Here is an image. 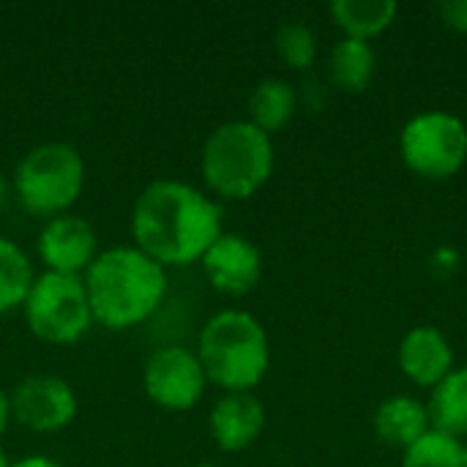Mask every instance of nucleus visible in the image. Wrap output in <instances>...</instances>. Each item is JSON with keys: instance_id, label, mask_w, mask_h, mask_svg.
<instances>
[{"instance_id": "b1692460", "label": "nucleus", "mask_w": 467, "mask_h": 467, "mask_svg": "<svg viewBox=\"0 0 467 467\" xmlns=\"http://www.w3.org/2000/svg\"><path fill=\"white\" fill-rule=\"evenodd\" d=\"M8 427H11V402H8V391L0 389V438L5 435Z\"/></svg>"}, {"instance_id": "4468645a", "label": "nucleus", "mask_w": 467, "mask_h": 467, "mask_svg": "<svg viewBox=\"0 0 467 467\" xmlns=\"http://www.w3.org/2000/svg\"><path fill=\"white\" fill-rule=\"evenodd\" d=\"M372 427L383 443L405 451L432 430V421H430L427 402L408 394H394L378 405L372 416Z\"/></svg>"}, {"instance_id": "f03ea898", "label": "nucleus", "mask_w": 467, "mask_h": 467, "mask_svg": "<svg viewBox=\"0 0 467 467\" xmlns=\"http://www.w3.org/2000/svg\"><path fill=\"white\" fill-rule=\"evenodd\" d=\"M82 282L96 326L118 334L153 320L170 293V271L134 244L101 249Z\"/></svg>"}, {"instance_id": "a878e982", "label": "nucleus", "mask_w": 467, "mask_h": 467, "mask_svg": "<svg viewBox=\"0 0 467 467\" xmlns=\"http://www.w3.org/2000/svg\"><path fill=\"white\" fill-rule=\"evenodd\" d=\"M11 462H14V460H11V457L5 454V449L0 446V467H11Z\"/></svg>"}, {"instance_id": "423d86ee", "label": "nucleus", "mask_w": 467, "mask_h": 467, "mask_svg": "<svg viewBox=\"0 0 467 467\" xmlns=\"http://www.w3.org/2000/svg\"><path fill=\"white\" fill-rule=\"evenodd\" d=\"M22 315L30 334L52 348L77 345L96 326L82 276L49 271L36 274L30 293L22 304Z\"/></svg>"}, {"instance_id": "6ab92c4d", "label": "nucleus", "mask_w": 467, "mask_h": 467, "mask_svg": "<svg viewBox=\"0 0 467 467\" xmlns=\"http://www.w3.org/2000/svg\"><path fill=\"white\" fill-rule=\"evenodd\" d=\"M33 279L36 268L30 254L16 241L0 235V317L22 309Z\"/></svg>"}, {"instance_id": "9b49d317", "label": "nucleus", "mask_w": 467, "mask_h": 467, "mask_svg": "<svg viewBox=\"0 0 467 467\" xmlns=\"http://www.w3.org/2000/svg\"><path fill=\"white\" fill-rule=\"evenodd\" d=\"M208 285L230 298L252 293L263 279V252L241 233H222L197 263Z\"/></svg>"}, {"instance_id": "2eb2a0df", "label": "nucleus", "mask_w": 467, "mask_h": 467, "mask_svg": "<svg viewBox=\"0 0 467 467\" xmlns=\"http://www.w3.org/2000/svg\"><path fill=\"white\" fill-rule=\"evenodd\" d=\"M301 104V93L298 88L285 79V77H265L254 85L252 96H249V123L257 126L260 131H265L268 137H274L276 131H285L290 126V120L296 118Z\"/></svg>"}, {"instance_id": "f3484780", "label": "nucleus", "mask_w": 467, "mask_h": 467, "mask_svg": "<svg viewBox=\"0 0 467 467\" xmlns=\"http://www.w3.org/2000/svg\"><path fill=\"white\" fill-rule=\"evenodd\" d=\"M400 5L394 0H334L328 14L334 25L345 33V38L369 41L391 27Z\"/></svg>"}, {"instance_id": "20e7f679", "label": "nucleus", "mask_w": 467, "mask_h": 467, "mask_svg": "<svg viewBox=\"0 0 467 467\" xmlns=\"http://www.w3.org/2000/svg\"><path fill=\"white\" fill-rule=\"evenodd\" d=\"M274 137L246 118L219 123L200 148V175L213 200H249L274 175Z\"/></svg>"}, {"instance_id": "412c9836", "label": "nucleus", "mask_w": 467, "mask_h": 467, "mask_svg": "<svg viewBox=\"0 0 467 467\" xmlns=\"http://www.w3.org/2000/svg\"><path fill=\"white\" fill-rule=\"evenodd\" d=\"M402 467H465L462 441L430 430L419 443L402 451Z\"/></svg>"}, {"instance_id": "5701e85b", "label": "nucleus", "mask_w": 467, "mask_h": 467, "mask_svg": "<svg viewBox=\"0 0 467 467\" xmlns=\"http://www.w3.org/2000/svg\"><path fill=\"white\" fill-rule=\"evenodd\" d=\"M11 467H63L55 457H49V454H27V457H19V460H14Z\"/></svg>"}, {"instance_id": "f8f14e48", "label": "nucleus", "mask_w": 467, "mask_h": 467, "mask_svg": "<svg viewBox=\"0 0 467 467\" xmlns=\"http://www.w3.org/2000/svg\"><path fill=\"white\" fill-rule=\"evenodd\" d=\"M265 405L254 397V391L244 394H222L208 413V432L219 451L241 454L252 449L265 432Z\"/></svg>"}, {"instance_id": "ddd939ff", "label": "nucleus", "mask_w": 467, "mask_h": 467, "mask_svg": "<svg viewBox=\"0 0 467 467\" xmlns=\"http://www.w3.org/2000/svg\"><path fill=\"white\" fill-rule=\"evenodd\" d=\"M400 369L419 389H435L454 369V348L435 326H416L400 342Z\"/></svg>"}, {"instance_id": "6e6552de", "label": "nucleus", "mask_w": 467, "mask_h": 467, "mask_svg": "<svg viewBox=\"0 0 467 467\" xmlns=\"http://www.w3.org/2000/svg\"><path fill=\"white\" fill-rule=\"evenodd\" d=\"M205 369L194 353L181 342H164L150 350L142 367V391L145 397L167 410V413H186L194 410L208 389Z\"/></svg>"}, {"instance_id": "1a4fd4ad", "label": "nucleus", "mask_w": 467, "mask_h": 467, "mask_svg": "<svg viewBox=\"0 0 467 467\" xmlns=\"http://www.w3.org/2000/svg\"><path fill=\"white\" fill-rule=\"evenodd\" d=\"M11 424L33 435H55L74 424L79 413L77 391L68 380L49 372L25 375L11 391Z\"/></svg>"}, {"instance_id": "393cba45", "label": "nucleus", "mask_w": 467, "mask_h": 467, "mask_svg": "<svg viewBox=\"0 0 467 467\" xmlns=\"http://www.w3.org/2000/svg\"><path fill=\"white\" fill-rule=\"evenodd\" d=\"M8 202H14V194H11V175L5 178V175L0 172V211H3Z\"/></svg>"}, {"instance_id": "f257e3e1", "label": "nucleus", "mask_w": 467, "mask_h": 467, "mask_svg": "<svg viewBox=\"0 0 467 467\" xmlns=\"http://www.w3.org/2000/svg\"><path fill=\"white\" fill-rule=\"evenodd\" d=\"M129 233L131 244L167 271L189 268L224 233V211L189 181L156 178L134 197Z\"/></svg>"}, {"instance_id": "39448f33", "label": "nucleus", "mask_w": 467, "mask_h": 467, "mask_svg": "<svg viewBox=\"0 0 467 467\" xmlns=\"http://www.w3.org/2000/svg\"><path fill=\"white\" fill-rule=\"evenodd\" d=\"M88 186V164L77 145L47 140L22 153L11 170L14 202L33 219L71 213Z\"/></svg>"}, {"instance_id": "0eeeda50", "label": "nucleus", "mask_w": 467, "mask_h": 467, "mask_svg": "<svg viewBox=\"0 0 467 467\" xmlns=\"http://www.w3.org/2000/svg\"><path fill=\"white\" fill-rule=\"evenodd\" d=\"M400 153L416 175L446 181L467 164L465 120L446 109L419 112L400 131Z\"/></svg>"}, {"instance_id": "4be33fe9", "label": "nucleus", "mask_w": 467, "mask_h": 467, "mask_svg": "<svg viewBox=\"0 0 467 467\" xmlns=\"http://www.w3.org/2000/svg\"><path fill=\"white\" fill-rule=\"evenodd\" d=\"M438 14L446 27L467 36V0H446L438 5Z\"/></svg>"}, {"instance_id": "cd10ccee", "label": "nucleus", "mask_w": 467, "mask_h": 467, "mask_svg": "<svg viewBox=\"0 0 467 467\" xmlns=\"http://www.w3.org/2000/svg\"><path fill=\"white\" fill-rule=\"evenodd\" d=\"M462 457H465V467H467V441L462 443Z\"/></svg>"}, {"instance_id": "aec40b11", "label": "nucleus", "mask_w": 467, "mask_h": 467, "mask_svg": "<svg viewBox=\"0 0 467 467\" xmlns=\"http://www.w3.org/2000/svg\"><path fill=\"white\" fill-rule=\"evenodd\" d=\"M274 49L287 68L309 71L317 60V33L301 19H287L274 33Z\"/></svg>"}, {"instance_id": "a211bd4d", "label": "nucleus", "mask_w": 467, "mask_h": 467, "mask_svg": "<svg viewBox=\"0 0 467 467\" xmlns=\"http://www.w3.org/2000/svg\"><path fill=\"white\" fill-rule=\"evenodd\" d=\"M432 430L467 441V367H454L430 394L427 402Z\"/></svg>"}, {"instance_id": "9d476101", "label": "nucleus", "mask_w": 467, "mask_h": 467, "mask_svg": "<svg viewBox=\"0 0 467 467\" xmlns=\"http://www.w3.org/2000/svg\"><path fill=\"white\" fill-rule=\"evenodd\" d=\"M99 233L79 213H60L41 222L36 235V257L44 271L82 276L99 257Z\"/></svg>"}, {"instance_id": "bb28decb", "label": "nucleus", "mask_w": 467, "mask_h": 467, "mask_svg": "<svg viewBox=\"0 0 467 467\" xmlns=\"http://www.w3.org/2000/svg\"><path fill=\"white\" fill-rule=\"evenodd\" d=\"M189 467H216L213 462H194V465H189Z\"/></svg>"}, {"instance_id": "dca6fc26", "label": "nucleus", "mask_w": 467, "mask_h": 467, "mask_svg": "<svg viewBox=\"0 0 467 467\" xmlns=\"http://www.w3.org/2000/svg\"><path fill=\"white\" fill-rule=\"evenodd\" d=\"M378 55L369 41L339 38L328 52V82L342 93H364L375 79Z\"/></svg>"}, {"instance_id": "7ed1b4c3", "label": "nucleus", "mask_w": 467, "mask_h": 467, "mask_svg": "<svg viewBox=\"0 0 467 467\" xmlns=\"http://www.w3.org/2000/svg\"><path fill=\"white\" fill-rule=\"evenodd\" d=\"M194 353L208 383L222 389V394L254 391L271 369L268 334L246 309L213 312L197 334Z\"/></svg>"}]
</instances>
